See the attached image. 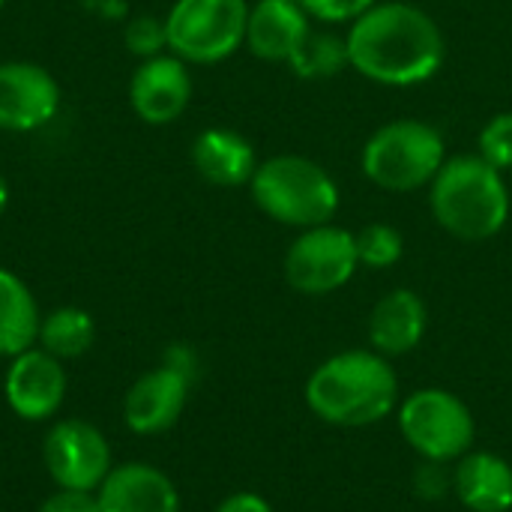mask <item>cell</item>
Returning a JSON list of instances; mask_svg holds the SVG:
<instances>
[{"label": "cell", "mask_w": 512, "mask_h": 512, "mask_svg": "<svg viewBox=\"0 0 512 512\" xmlns=\"http://www.w3.org/2000/svg\"><path fill=\"white\" fill-rule=\"evenodd\" d=\"M246 0H177L165 15L168 51L186 63H219L246 42Z\"/></svg>", "instance_id": "cell-7"}, {"label": "cell", "mask_w": 512, "mask_h": 512, "mask_svg": "<svg viewBox=\"0 0 512 512\" xmlns=\"http://www.w3.org/2000/svg\"><path fill=\"white\" fill-rule=\"evenodd\" d=\"M192 165L207 183L234 189L252 180L258 159L252 144L240 132L204 129L192 144Z\"/></svg>", "instance_id": "cell-18"}, {"label": "cell", "mask_w": 512, "mask_h": 512, "mask_svg": "<svg viewBox=\"0 0 512 512\" xmlns=\"http://www.w3.org/2000/svg\"><path fill=\"white\" fill-rule=\"evenodd\" d=\"M432 213L438 225L468 243L492 240L510 219V192L504 171L480 156H456L432 180Z\"/></svg>", "instance_id": "cell-3"}, {"label": "cell", "mask_w": 512, "mask_h": 512, "mask_svg": "<svg viewBox=\"0 0 512 512\" xmlns=\"http://www.w3.org/2000/svg\"><path fill=\"white\" fill-rule=\"evenodd\" d=\"M345 63H348L345 39H339L333 33H315V30H309L300 51L291 57V69L303 78H330Z\"/></svg>", "instance_id": "cell-21"}, {"label": "cell", "mask_w": 512, "mask_h": 512, "mask_svg": "<svg viewBox=\"0 0 512 512\" xmlns=\"http://www.w3.org/2000/svg\"><path fill=\"white\" fill-rule=\"evenodd\" d=\"M453 492L471 512H510L512 465L495 453H465L453 471Z\"/></svg>", "instance_id": "cell-17"}, {"label": "cell", "mask_w": 512, "mask_h": 512, "mask_svg": "<svg viewBox=\"0 0 512 512\" xmlns=\"http://www.w3.org/2000/svg\"><path fill=\"white\" fill-rule=\"evenodd\" d=\"M252 201L264 216L291 228L330 225L339 210L336 180L306 156H273L249 180Z\"/></svg>", "instance_id": "cell-4"}, {"label": "cell", "mask_w": 512, "mask_h": 512, "mask_svg": "<svg viewBox=\"0 0 512 512\" xmlns=\"http://www.w3.org/2000/svg\"><path fill=\"white\" fill-rule=\"evenodd\" d=\"M354 243H357L360 264L369 267V270H387V267L399 264V258L405 252L402 234L393 225H384V222L366 225L360 234H354Z\"/></svg>", "instance_id": "cell-22"}, {"label": "cell", "mask_w": 512, "mask_h": 512, "mask_svg": "<svg viewBox=\"0 0 512 512\" xmlns=\"http://www.w3.org/2000/svg\"><path fill=\"white\" fill-rule=\"evenodd\" d=\"M216 512H276V510L270 507V501H264V498H261V495H255V492H237V495L225 498Z\"/></svg>", "instance_id": "cell-27"}, {"label": "cell", "mask_w": 512, "mask_h": 512, "mask_svg": "<svg viewBox=\"0 0 512 512\" xmlns=\"http://www.w3.org/2000/svg\"><path fill=\"white\" fill-rule=\"evenodd\" d=\"M96 339L93 318L78 306H60L48 312L39 324V348L48 351L57 360H75L87 354V348Z\"/></svg>", "instance_id": "cell-20"}, {"label": "cell", "mask_w": 512, "mask_h": 512, "mask_svg": "<svg viewBox=\"0 0 512 512\" xmlns=\"http://www.w3.org/2000/svg\"><path fill=\"white\" fill-rule=\"evenodd\" d=\"M348 66L387 87L429 81L444 63V36L435 18L414 3H375L345 36Z\"/></svg>", "instance_id": "cell-1"}, {"label": "cell", "mask_w": 512, "mask_h": 512, "mask_svg": "<svg viewBox=\"0 0 512 512\" xmlns=\"http://www.w3.org/2000/svg\"><path fill=\"white\" fill-rule=\"evenodd\" d=\"M42 459L57 489L96 492L114 468L105 435L84 420L54 423L45 435Z\"/></svg>", "instance_id": "cell-9"}, {"label": "cell", "mask_w": 512, "mask_h": 512, "mask_svg": "<svg viewBox=\"0 0 512 512\" xmlns=\"http://www.w3.org/2000/svg\"><path fill=\"white\" fill-rule=\"evenodd\" d=\"M426 324H429V315H426L423 300L408 288H396L375 303L369 315V342L387 360L402 357V354H411L423 342Z\"/></svg>", "instance_id": "cell-16"}, {"label": "cell", "mask_w": 512, "mask_h": 512, "mask_svg": "<svg viewBox=\"0 0 512 512\" xmlns=\"http://www.w3.org/2000/svg\"><path fill=\"white\" fill-rule=\"evenodd\" d=\"M96 498L102 512H180V495L171 477L144 462L111 468Z\"/></svg>", "instance_id": "cell-14"}, {"label": "cell", "mask_w": 512, "mask_h": 512, "mask_svg": "<svg viewBox=\"0 0 512 512\" xmlns=\"http://www.w3.org/2000/svg\"><path fill=\"white\" fill-rule=\"evenodd\" d=\"M309 30V12L297 0H258L249 6L246 45L261 60L291 63Z\"/></svg>", "instance_id": "cell-15"}, {"label": "cell", "mask_w": 512, "mask_h": 512, "mask_svg": "<svg viewBox=\"0 0 512 512\" xmlns=\"http://www.w3.org/2000/svg\"><path fill=\"white\" fill-rule=\"evenodd\" d=\"M306 405L327 426L363 429L399 405V378L378 351H345L324 360L306 381Z\"/></svg>", "instance_id": "cell-2"}, {"label": "cell", "mask_w": 512, "mask_h": 512, "mask_svg": "<svg viewBox=\"0 0 512 512\" xmlns=\"http://www.w3.org/2000/svg\"><path fill=\"white\" fill-rule=\"evenodd\" d=\"M60 108V87L54 75L27 60L0 63V129L33 132L45 126Z\"/></svg>", "instance_id": "cell-10"}, {"label": "cell", "mask_w": 512, "mask_h": 512, "mask_svg": "<svg viewBox=\"0 0 512 512\" xmlns=\"http://www.w3.org/2000/svg\"><path fill=\"white\" fill-rule=\"evenodd\" d=\"M189 384L192 378H186L171 366L141 375L123 399L126 426L135 435H159L171 429L189 402Z\"/></svg>", "instance_id": "cell-13"}, {"label": "cell", "mask_w": 512, "mask_h": 512, "mask_svg": "<svg viewBox=\"0 0 512 512\" xmlns=\"http://www.w3.org/2000/svg\"><path fill=\"white\" fill-rule=\"evenodd\" d=\"M6 204H9V186H6V177L0 174V216L6 210Z\"/></svg>", "instance_id": "cell-29"}, {"label": "cell", "mask_w": 512, "mask_h": 512, "mask_svg": "<svg viewBox=\"0 0 512 512\" xmlns=\"http://www.w3.org/2000/svg\"><path fill=\"white\" fill-rule=\"evenodd\" d=\"M66 372L57 357H51L42 348H30L18 357H12L3 393L15 417L39 423L60 411L66 396Z\"/></svg>", "instance_id": "cell-11"}, {"label": "cell", "mask_w": 512, "mask_h": 512, "mask_svg": "<svg viewBox=\"0 0 512 512\" xmlns=\"http://www.w3.org/2000/svg\"><path fill=\"white\" fill-rule=\"evenodd\" d=\"M297 3L309 12V18L339 24V21H357L378 0H297Z\"/></svg>", "instance_id": "cell-25"}, {"label": "cell", "mask_w": 512, "mask_h": 512, "mask_svg": "<svg viewBox=\"0 0 512 512\" xmlns=\"http://www.w3.org/2000/svg\"><path fill=\"white\" fill-rule=\"evenodd\" d=\"M126 48L141 57V60H150V57H159L165 54L168 48V33H165V21L162 18H153V15H138L129 21L126 27Z\"/></svg>", "instance_id": "cell-24"}, {"label": "cell", "mask_w": 512, "mask_h": 512, "mask_svg": "<svg viewBox=\"0 0 512 512\" xmlns=\"http://www.w3.org/2000/svg\"><path fill=\"white\" fill-rule=\"evenodd\" d=\"M444 489H447V480L441 474V465L438 462L423 465V471L417 474V492H423L429 498H438V495H444Z\"/></svg>", "instance_id": "cell-28"}, {"label": "cell", "mask_w": 512, "mask_h": 512, "mask_svg": "<svg viewBox=\"0 0 512 512\" xmlns=\"http://www.w3.org/2000/svg\"><path fill=\"white\" fill-rule=\"evenodd\" d=\"M3 3H6V0H0V6H3Z\"/></svg>", "instance_id": "cell-30"}, {"label": "cell", "mask_w": 512, "mask_h": 512, "mask_svg": "<svg viewBox=\"0 0 512 512\" xmlns=\"http://www.w3.org/2000/svg\"><path fill=\"white\" fill-rule=\"evenodd\" d=\"M357 243L354 234L336 225L306 228L285 255V279L294 291L309 297H324L351 282L357 273Z\"/></svg>", "instance_id": "cell-8"}, {"label": "cell", "mask_w": 512, "mask_h": 512, "mask_svg": "<svg viewBox=\"0 0 512 512\" xmlns=\"http://www.w3.org/2000/svg\"><path fill=\"white\" fill-rule=\"evenodd\" d=\"M444 138L423 120H393L363 147V174L387 192H414L444 165Z\"/></svg>", "instance_id": "cell-5"}, {"label": "cell", "mask_w": 512, "mask_h": 512, "mask_svg": "<svg viewBox=\"0 0 512 512\" xmlns=\"http://www.w3.org/2000/svg\"><path fill=\"white\" fill-rule=\"evenodd\" d=\"M36 512H102L96 492H81V489H57L48 495Z\"/></svg>", "instance_id": "cell-26"}, {"label": "cell", "mask_w": 512, "mask_h": 512, "mask_svg": "<svg viewBox=\"0 0 512 512\" xmlns=\"http://www.w3.org/2000/svg\"><path fill=\"white\" fill-rule=\"evenodd\" d=\"M39 306L12 270L0 267V357H18L39 339Z\"/></svg>", "instance_id": "cell-19"}, {"label": "cell", "mask_w": 512, "mask_h": 512, "mask_svg": "<svg viewBox=\"0 0 512 512\" xmlns=\"http://www.w3.org/2000/svg\"><path fill=\"white\" fill-rule=\"evenodd\" d=\"M480 159H486L498 171L512 168V111L495 114L480 132Z\"/></svg>", "instance_id": "cell-23"}, {"label": "cell", "mask_w": 512, "mask_h": 512, "mask_svg": "<svg viewBox=\"0 0 512 512\" xmlns=\"http://www.w3.org/2000/svg\"><path fill=\"white\" fill-rule=\"evenodd\" d=\"M399 432L426 462H459L474 447V414L450 390L426 387L399 405Z\"/></svg>", "instance_id": "cell-6"}, {"label": "cell", "mask_w": 512, "mask_h": 512, "mask_svg": "<svg viewBox=\"0 0 512 512\" xmlns=\"http://www.w3.org/2000/svg\"><path fill=\"white\" fill-rule=\"evenodd\" d=\"M192 99V78L186 60L177 54H159L141 60L129 81V105L132 111L150 123L165 126L174 123Z\"/></svg>", "instance_id": "cell-12"}]
</instances>
